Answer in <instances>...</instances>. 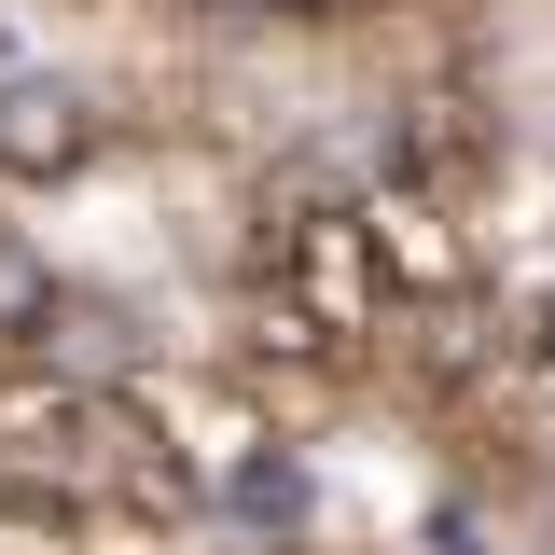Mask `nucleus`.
I'll list each match as a JSON object with an SVG mask.
<instances>
[{
	"label": "nucleus",
	"mask_w": 555,
	"mask_h": 555,
	"mask_svg": "<svg viewBox=\"0 0 555 555\" xmlns=\"http://www.w3.org/2000/svg\"><path fill=\"white\" fill-rule=\"evenodd\" d=\"M83 153H98L83 83H0V181H69Z\"/></svg>",
	"instance_id": "nucleus-2"
},
{
	"label": "nucleus",
	"mask_w": 555,
	"mask_h": 555,
	"mask_svg": "<svg viewBox=\"0 0 555 555\" xmlns=\"http://www.w3.org/2000/svg\"><path fill=\"white\" fill-rule=\"evenodd\" d=\"M403 195H430V208H473L486 181H500V126H486L473 98H416L403 112V167H389Z\"/></svg>",
	"instance_id": "nucleus-1"
},
{
	"label": "nucleus",
	"mask_w": 555,
	"mask_h": 555,
	"mask_svg": "<svg viewBox=\"0 0 555 555\" xmlns=\"http://www.w3.org/2000/svg\"><path fill=\"white\" fill-rule=\"evenodd\" d=\"M42 320H56V278H42V250L0 222V347L28 361V347H42Z\"/></svg>",
	"instance_id": "nucleus-3"
}]
</instances>
